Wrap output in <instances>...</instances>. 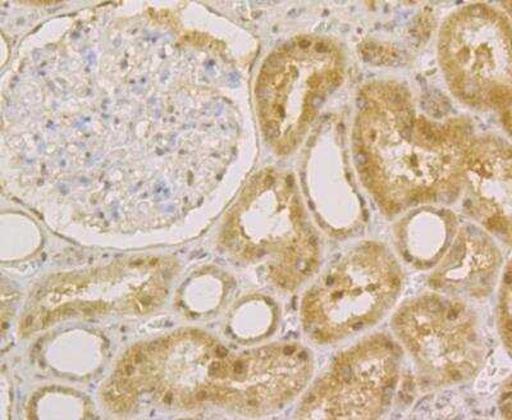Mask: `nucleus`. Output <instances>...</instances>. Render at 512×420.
Masks as SVG:
<instances>
[{"label":"nucleus","mask_w":512,"mask_h":420,"mask_svg":"<svg viewBox=\"0 0 512 420\" xmlns=\"http://www.w3.org/2000/svg\"><path fill=\"white\" fill-rule=\"evenodd\" d=\"M313 371L312 354L299 344L236 353L207 333L182 331L132 349L104 396L121 410L146 395L176 409L212 404L260 415L290 403Z\"/></svg>","instance_id":"1"},{"label":"nucleus","mask_w":512,"mask_h":420,"mask_svg":"<svg viewBox=\"0 0 512 420\" xmlns=\"http://www.w3.org/2000/svg\"><path fill=\"white\" fill-rule=\"evenodd\" d=\"M354 135L361 181L388 213L450 202L465 182L468 130L415 116L400 89H370Z\"/></svg>","instance_id":"2"},{"label":"nucleus","mask_w":512,"mask_h":420,"mask_svg":"<svg viewBox=\"0 0 512 420\" xmlns=\"http://www.w3.org/2000/svg\"><path fill=\"white\" fill-rule=\"evenodd\" d=\"M226 245L250 260H268L274 281L294 289L318 262L317 240L292 182L276 172L255 178L233 209Z\"/></svg>","instance_id":"3"},{"label":"nucleus","mask_w":512,"mask_h":420,"mask_svg":"<svg viewBox=\"0 0 512 420\" xmlns=\"http://www.w3.org/2000/svg\"><path fill=\"white\" fill-rule=\"evenodd\" d=\"M401 283L399 264L382 245L355 246L306 291L301 305L306 335L333 344L367 330L395 305Z\"/></svg>","instance_id":"4"},{"label":"nucleus","mask_w":512,"mask_h":420,"mask_svg":"<svg viewBox=\"0 0 512 420\" xmlns=\"http://www.w3.org/2000/svg\"><path fill=\"white\" fill-rule=\"evenodd\" d=\"M393 332L434 385L472 378L486 348L475 314L455 296L428 294L408 301L392 319Z\"/></svg>","instance_id":"5"},{"label":"nucleus","mask_w":512,"mask_h":420,"mask_svg":"<svg viewBox=\"0 0 512 420\" xmlns=\"http://www.w3.org/2000/svg\"><path fill=\"white\" fill-rule=\"evenodd\" d=\"M399 345L372 335L342 351L313 383L299 419H377L386 412L400 376Z\"/></svg>","instance_id":"6"},{"label":"nucleus","mask_w":512,"mask_h":420,"mask_svg":"<svg viewBox=\"0 0 512 420\" xmlns=\"http://www.w3.org/2000/svg\"><path fill=\"white\" fill-rule=\"evenodd\" d=\"M443 66L460 97L510 109V33L504 18L487 7L460 12L446 25Z\"/></svg>","instance_id":"7"},{"label":"nucleus","mask_w":512,"mask_h":420,"mask_svg":"<svg viewBox=\"0 0 512 420\" xmlns=\"http://www.w3.org/2000/svg\"><path fill=\"white\" fill-rule=\"evenodd\" d=\"M465 181L474 194L473 210L496 234H511L510 146L495 138L472 140L465 159Z\"/></svg>","instance_id":"8"},{"label":"nucleus","mask_w":512,"mask_h":420,"mask_svg":"<svg viewBox=\"0 0 512 420\" xmlns=\"http://www.w3.org/2000/svg\"><path fill=\"white\" fill-rule=\"evenodd\" d=\"M500 255L496 246L478 231H460L440 268L432 277V285L448 295L489 294L496 277Z\"/></svg>","instance_id":"9"},{"label":"nucleus","mask_w":512,"mask_h":420,"mask_svg":"<svg viewBox=\"0 0 512 420\" xmlns=\"http://www.w3.org/2000/svg\"><path fill=\"white\" fill-rule=\"evenodd\" d=\"M498 326L502 341L510 353L511 348V278L510 266L507 267L504 285H502L500 304H498Z\"/></svg>","instance_id":"10"}]
</instances>
